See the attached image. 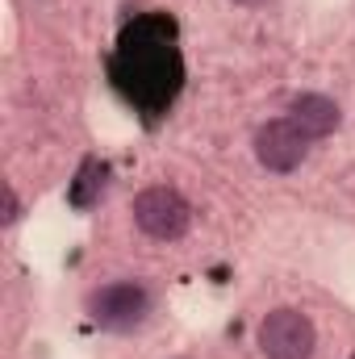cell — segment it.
<instances>
[{
	"label": "cell",
	"mask_w": 355,
	"mask_h": 359,
	"mask_svg": "<svg viewBox=\"0 0 355 359\" xmlns=\"http://www.w3.org/2000/svg\"><path fill=\"white\" fill-rule=\"evenodd\" d=\"M84 309H88V318L100 330L130 334V330H138L151 318V292L142 284H134V280H113V284L92 288Z\"/></svg>",
	"instance_id": "2"
},
{
	"label": "cell",
	"mask_w": 355,
	"mask_h": 359,
	"mask_svg": "<svg viewBox=\"0 0 355 359\" xmlns=\"http://www.w3.org/2000/svg\"><path fill=\"white\" fill-rule=\"evenodd\" d=\"M17 217H21L17 188H13V184H4V213H0V222H4V226H17Z\"/></svg>",
	"instance_id": "8"
},
{
	"label": "cell",
	"mask_w": 355,
	"mask_h": 359,
	"mask_svg": "<svg viewBox=\"0 0 355 359\" xmlns=\"http://www.w3.org/2000/svg\"><path fill=\"white\" fill-rule=\"evenodd\" d=\"M309 147H314V138L293 117H276V121L260 126V134H255V159H260V168L276 172V176L297 172L309 159Z\"/></svg>",
	"instance_id": "5"
},
{
	"label": "cell",
	"mask_w": 355,
	"mask_h": 359,
	"mask_svg": "<svg viewBox=\"0 0 355 359\" xmlns=\"http://www.w3.org/2000/svg\"><path fill=\"white\" fill-rule=\"evenodd\" d=\"M134 226L147 238L176 243V238L188 234V226H192V205L180 196L176 188L155 184V188H147V192L134 196Z\"/></svg>",
	"instance_id": "3"
},
{
	"label": "cell",
	"mask_w": 355,
	"mask_h": 359,
	"mask_svg": "<svg viewBox=\"0 0 355 359\" xmlns=\"http://www.w3.org/2000/svg\"><path fill=\"white\" fill-rule=\"evenodd\" d=\"M351 359H355V355H351Z\"/></svg>",
	"instance_id": "10"
},
{
	"label": "cell",
	"mask_w": 355,
	"mask_h": 359,
	"mask_svg": "<svg viewBox=\"0 0 355 359\" xmlns=\"http://www.w3.org/2000/svg\"><path fill=\"white\" fill-rule=\"evenodd\" d=\"M105 184H109V163H100V159H84L80 172H76V180L67 184V205H72V209H92V205L100 201Z\"/></svg>",
	"instance_id": "7"
},
{
	"label": "cell",
	"mask_w": 355,
	"mask_h": 359,
	"mask_svg": "<svg viewBox=\"0 0 355 359\" xmlns=\"http://www.w3.org/2000/svg\"><path fill=\"white\" fill-rule=\"evenodd\" d=\"M234 4H243V8H264L267 0H234Z\"/></svg>",
	"instance_id": "9"
},
{
	"label": "cell",
	"mask_w": 355,
	"mask_h": 359,
	"mask_svg": "<svg viewBox=\"0 0 355 359\" xmlns=\"http://www.w3.org/2000/svg\"><path fill=\"white\" fill-rule=\"evenodd\" d=\"M109 80L117 96L147 121H159L184 92V55L176 21L168 13H138L109 55Z\"/></svg>",
	"instance_id": "1"
},
{
	"label": "cell",
	"mask_w": 355,
	"mask_h": 359,
	"mask_svg": "<svg viewBox=\"0 0 355 359\" xmlns=\"http://www.w3.org/2000/svg\"><path fill=\"white\" fill-rule=\"evenodd\" d=\"M288 117H293L309 138H326V134H335L339 121H343L339 104H335L330 96H322V92H301V96L288 104Z\"/></svg>",
	"instance_id": "6"
},
{
	"label": "cell",
	"mask_w": 355,
	"mask_h": 359,
	"mask_svg": "<svg viewBox=\"0 0 355 359\" xmlns=\"http://www.w3.org/2000/svg\"><path fill=\"white\" fill-rule=\"evenodd\" d=\"M260 351L267 359H314L318 330L301 309H272L260 322Z\"/></svg>",
	"instance_id": "4"
}]
</instances>
